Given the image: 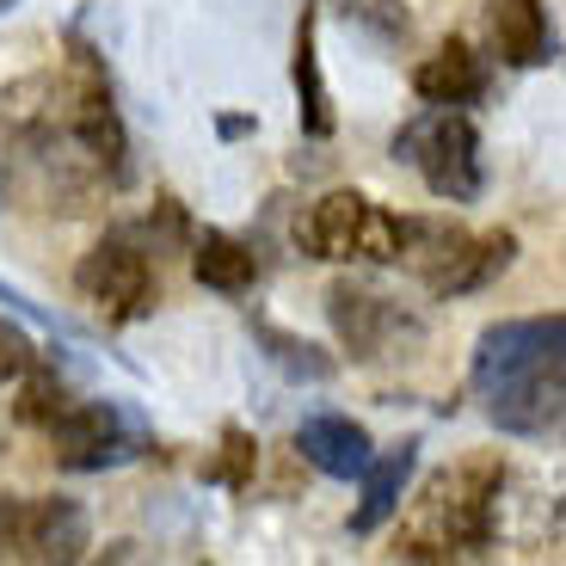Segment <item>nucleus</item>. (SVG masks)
<instances>
[{
    "instance_id": "7",
    "label": "nucleus",
    "mask_w": 566,
    "mask_h": 566,
    "mask_svg": "<svg viewBox=\"0 0 566 566\" xmlns=\"http://www.w3.org/2000/svg\"><path fill=\"white\" fill-rule=\"evenodd\" d=\"M74 290L86 296V308L99 314L105 326H129L155 308V265L136 241H99L74 271Z\"/></svg>"
},
{
    "instance_id": "17",
    "label": "nucleus",
    "mask_w": 566,
    "mask_h": 566,
    "mask_svg": "<svg viewBox=\"0 0 566 566\" xmlns=\"http://www.w3.org/2000/svg\"><path fill=\"white\" fill-rule=\"evenodd\" d=\"M253 450H259V443L247 438L241 424H228V431H222V462L210 468V481H228V486H247V481H253V462H259Z\"/></svg>"
},
{
    "instance_id": "9",
    "label": "nucleus",
    "mask_w": 566,
    "mask_h": 566,
    "mask_svg": "<svg viewBox=\"0 0 566 566\" xmlns=\"http://www.w3.org/2000/svg\"><path fill=\"white\" fill-rule=\"evenodd\" d=\"M86 554V511L74 499H25L19 524V560H81Z\"/></svg>"
},
{
    "instance_id": "14",
    "label": "nucleus",
    "mask_w": 566,
    "mask_h": 566,
    "mask_svg": "<svg viewBox=\"0 0 566 566\" xmlns=\"http://www.w3.org/2000/svg\"><path fill=\"white\" fill-rule=\"evenodd\" d=\"M191 277L203 290H222V296H247L259 283V253L222 228H203L198 241H191Z\"/></svg>"
},
{
    "instance_id": "8",
    "label": "nucleus",
    "mask_w": 566,
    "mask_h": 566,
    "mask_svg": "<svg viewBox=\"0 0 566 566\" xmlns=\"http://www.w3.org/2000/svg\"><path fill=\"white\" fill-rule=\"evenodd\" d=\"M326 308H333V326L352 345V357H395V345H412L424 333L400 302L376 296V290H352V283H339L326 296Z\"/></svg>"
},
{
    "instance_id": "11",
    "label": "nucleus",
    "mask_w": 566,
    "mask_h": 566,
    "mask_svg": "<svg viewBox=\"0 0 566 566\" xmlns=\"http://www.w3.org/2000/svg\"><path fill=\"white\" fill-rule=\"evenodd\" d=\"M412 468H419V443H400V450H382V455H369L364 462V499H357L352 511V536H376V530L388 524L400 511V493H407L412 481Z\"/></svg>"
},
{
    "instance_id": "2",
    "label": "nucleus",
    "mask_w": 566,
    "mask_h": 566,
    "mask_svg": "<svg viewBox=\"0 0 566 566\" xmlns=\"http://www.w3.org/2000/svg\"><path fill=\"white\" fill-rule=\"evenodd\" d=\"M499 493H505V468L493 455H474V462L431 474L419 505L400 517L395 554L400 560H468V554H486L499 536Z\"/></svg>"
},
{
    "instance_id": "4",
    "label": "nucleus",
    "mask_w": 566,
    "mask_h": 566,
    "mask_svg": "<svg viewBox=\"0 0 566 566\" xmlns=\"http://www.w3.org/2000/svg\"><path fill=\"white\" fill-rule=\"evenodd\" d=\"M511 259H517V234H468L455 222H407L400 234V265L419 271L431 296L486 290Z\"/></svg>"
},
{
    "instance_id": "19",
    "label": "nucleus",
    "mask_w": 566,
    "mask_h": 566,
    "mask_svg": "<svg viewBox=\"0 0 566 566\" xmlns=\"http://www.w3.org/2000/svg\"><path fill=\"white\" fill-rule=\"evenodd\" d=\"M25 369H31V339H25V333H13V326L0 321V388L19 382Z\"/></svg>"
},
{
    "instance_id": "12",
    "label": "nucleus",
    "mask_w": 566,
    "mask_h": 566,
    "mask_svg": "<svg viewBox=\"0 0 566 566\" xmlns=\"http://www.w3.org/2000/svg\"><path fill=\"white\" fill-rule=\"evenodd\" d=\"M481 86H486V69L462 38L438 43V50L412 69V93L431 99V105H468V99H481Z\"/></svg>"
},
{
    "instance_id": "13",
    "label": "nucleus",
    "mask_w": 566,
    "mask_h": 566,
    "mask_svg": "<svg viewBox=\"0 0 566 566\" xmlns=\"http://www.w3.org/2000/svg\"><path fill=\"white\" fill-rule=\"evenodd\" d=\"M493 43L511 69H536V62H554V25L542 0H493Z\"/></svg>"
},
{
    "instance_id": "15",
    "label": "nucleus",
    "mask_w": 566,
    "mask_h": 566,
    "mask_svg": "<svg viewBox=\"0 0 566 566\" xmlns=\"http://www.w3.org/2000/svg\"><path fill=\"white\" fill-rule=\"evenodd\" d=\"M296 93H302V129H308V136H333V99H326L308 19H302V38H296Z\"/></svg>"
},
{
    "instance_id": "6",
    "label": "nucleus",
    "mask_w": 566,
    "mask_h": 566,
    "mask_svg": "<svg viewBox=\"0 0 566 566\" xmlns=\"http://www.w3.org/2000/svg\"><path fill=\"white\" fill-rule=\"evenodd\" d=\"M43 431H50L56 462L74 468V474L124 468V462H136V455L148 450V424H142L136 412L112 407V400H69Z\"/></svg>"
},
{
    "instance_id": "20",
    "label": "nucleus",
    "mask_w": 566,
    "mask_h": 566,
    "mask_svg": "<svg viewBox=\"0 0 566 566\" xmlns=\"http://www.w3.org/2000/svg\"><path fill=\"white\" fill-rule=\"evenodd\" d=\"M0 7H7V0H0Z\"/></svg>"
},
{
    "instance_id": "18",
    "label": "nucleus",
    "mask_w": 566,
    "mask_h": 566,
    "mask_svg": "<svg viewBox=\"0 0 566 566\" xmlns=\"http://www.w3.org/2000/svg\"><path fill=\"white\" fill-rule=\"evenodd\" d=\"M265 339H271V357H277L290 376H308V382H326V376H333V364H326V357H314V345L283 339V333H271V326H265Z\"/></svg>"
},
{
    "instance_id": "3",
    "label": "nucleus",
    "mask_w": 566,
    "mask_h": 566,
    "mask_svg": "<svg viewBox=\"0 0 566 566\" xmlns=\"http://www.w3.org/2000/svg\"><path fill=\"white\" fill-rule=\"evenodd\" d=\"M400 234L407 216L382 210L364 191H326L296 222V247L326 265H400Z\"/></svg>"
},
{
    "instance_id": "16",
    "label": "nucleus",
    "mask_w": 566,
    "mask_h": 566,
    "mask_svg": "<svg viewBox=\"0 0 566 566\" xmlns=\"http://www.w3.org/2000/svg\"><path fill=\"white\" fill-rule=\"evenodd\" d=\"M69 388L50 376V369H38V357H31V369H25V400H19V419H31V424H50L62 407H69Z\"/></svg>"
},
{
    "instance_id": "5",
    "label": "nucleus",
    "mask_w": 566,
    "mask_h": 566,
    "mask_svg": "<svg viewBox=\"0 0 566 566\" xmlns=\"http://www.w3.org/2000/svg\"><path fill=\"white\" fill-rule=\"evenodd\" d=\"M395 160L419 167L424 185H431V198H443V203H474L486 185L481 129H474L468 112H455V105H431V112L412 117L395 136Z\"/></svg>"
},
{
    "instance_id": "10",
    "label": "nucleus",
    "mask_w": 566,
    "mask_h": 566,
    "mask_svg": "<svg viewBox=\"0 0 566 566\" xmlns=\"http://www.w3.org/2000/svg\"><path fill=\"white\" fill-rule=\"evenodd\" d=\"M296 450L308 455L321 474H333V481H357L364 462L376 455V443H369V431L357 419H345V412H314V419H302Z\"/></svg>"
},
{
    "instance_id": "1",
    "label": "nucleus",
    "mask_w": 566,
    "mask_h": 566,
    "mask_svg": "<svg viewBox=\"0 0 566 566\" xmlns=\"http://www.w3.org/2000/svg\"><path fill=\"white\" fill-rule=\"evenodd\" d=\"M474 395L511 438H548L566 412V314L499 321L474 345Z\"/></svg>"
}]
</instances>
